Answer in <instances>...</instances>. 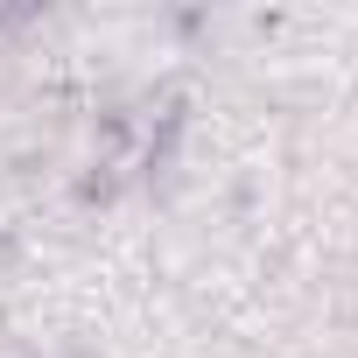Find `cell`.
I'll return each mask as SVG.
<instances>
[{
	"label": "cell",
	"instance_id": "cell-1",
	"mask_svg": "<svg viewBox=\"0 0 358 358\" xmlns=\"http://www.w3.org/2000/svg\"><path fill=\"white\" fill-rule=\"evenodd\" d=\"M0 358H29V351H22V344H8V337H0Z\"/></svg>",
	"mask_w": 358,
	"mask_h": 358
}]
</instances>
